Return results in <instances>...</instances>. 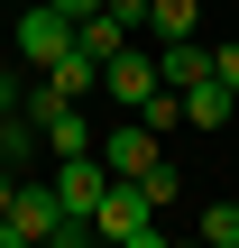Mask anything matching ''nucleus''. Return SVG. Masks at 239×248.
Masks as SVG:
<instances>
[{"mask_svg":"<svg viewBox=\"0 0 239 248\" xmlns=\"http://www.w3.org/2000/svg\"><path fill=\"white\" fill-rule=\"evenodd\" d=\"M212 74H221V83L239 92V37H230V46H212Z\"/></svg>","mask_w":239,"mask_h":248,"instance_id":"obj_14","label":"nucleus"},{"mask_svg":"<svg viewBox=\"0 0 239 248\" xmlns=\"http://www.w3.org/2000/svg\"><path fill=\"white\" fill-rule=\"evenodd\" d=\"M64 46H74V18H64L55 0H28V9H18V64H37V74H46Z\"/></svg>","mask_w":239,"mask_h":248,"instance_id":"obj_2","label":"nucleus"},{"mask_svg":"<svg viewBox=\"0 0 239 248\" xmlns=\"http://www.w3.org/2000/svg\"><path fill=\"white\" fill-rule=\"evenodd\" d=\"M37 129H46V156H83V147H101V138H92V120H83V101H55Z\"/></svg>","mask_w":239,"mask_h":248,"instance_id":"obj_7","label":"nucleus"},{"mask_svg":"<svg viewBox=\"0 0 239 248\" xmlns=\"http://www.w3.org/2000/svg\"><path fill=\"white\" fill-rule=\"evenodd\" d=\"M46 166H55V175H46V184H55V202L92 221V202L111 193V166H101V147H83V156H46Z\"/></svg>","mask_w":239,"mask_h":248,"instance_id":"obj_3","label":"nucleus"},{"mask_svg":"<svg viewBox=\"0 0 239 248\" xmlns=\"http://www.w3.org/2000/svg\"><path fill=\"white\" fill-rule=\"evenodd\" d=\"M157 83H166V74H157V55H147V46H120V55H101V92H111L120 110H138Z\"/></svg>","mask_w":239,"mask_h":248,"instance_id":"obj_4","label":"nucleus"},{"mask_svg":"<svg viewBox=\"0 0 239 248\" xmlns=\"http://www.w3.org/2000/svg\"><path fill=\"white\" fill-rule=\"evenodd\" d=\"M157 156H166V138H157L147 120H120V129H101V166H111V175H147Z\"/></svg>","mask_w":239,"mask_h":248,"instance_id":"obj_5","label":"nucleus"},{"mask_svg":"<svg viewBox=\"0 0 239 248\" xmlns=\"http://www.w3.org/2000/svg\"><path fill=\"white\" fill-rule=\"evenodd\" d=\"M101 9H111V18H120V28H129V37H138V28H147V0H101Z\"/></svg>","mask_w":239,"mask_h":248,"instance_id":"obj_13","label":"nucleus"},{"mask_svg":"<svg viewBox=\"0 0 239 248\" xmlns=\"http://www.w3.org/2000/svg\"><path fill=\"white\" fill-rule=\"evenodd\" d=\"M92 239H111V248H166V221H157V202H147L138 175H111V193L92 202Z\"/></svg>","mask_w":239,"mask_h":248,"instance_id":"obj_1","label":"nucleus"},{"mask_svg":"<svg viewBox=\"0 0 239 248\" xmlns=\"http://www.w3.org/2000/svg\"><path fill=\"white\" fill-rule=\"evenodd\" d=\"M55 9H64V18H74V28H83V18H92V9H101V0H55Z\"/></svg>","mask_w":239,"mask_h":248,"instance_id":"obj_16","label":"nucleus"},{"mask_svg":"<svg viewBox=\"0 0 239 248\" xmlns=\"http://www.w3.org/2000/svg\"><path fill=\"white\" fill-rule=\"evenodd\" d=\"M74 37H83V46H92V55H120V46H129V28H120V18H111V9H92V18H83V28H74Z\"/></svg>","mask_w":239,"mask_h":248,"instance_id":"obj_10","label":"nucleus"},{"mask_svg":"<svg viewBox=\"0 0 239 248\" xmlns=\"http://www.w3.org/2000/svg\"><path fill=\"white\" fill-rule=\"evenodd\" d=\"M193 230H203V248H239V202H212Z\"/></svg>","mask_w":239,"mask_h":248,"instance_id":"obj_11","label":"nucleus"},{"mask_svg":"<svg viewBox=\"0 0 239 248\" xmlns=\"http://www.w3.org/2000/svg\"><path fill=\"white\" fill-rule=\"evenodd\" d=\"M157 74L184 92V83H203V74H212V46H203V37H166V46H157Z\"/></svg>","mask_w":239,"mask_h":248,"instance_id":"obj_8","label":"nucleus"},{"mask_svg":"<svg viewBox=\"0 0 239 248\" xmlns=\"http://www.w3.org/2000/svg\"><path fill=\"white\" fill-rule=\"evenodd\" d=\"M230 110H239V92L221 83V74H203V83H184V129H230Z\"/></svg>","mask_w":239,"mask_h":248,"instance_id":"obj_6","label":"nucleus"},{"mask_svg":"<svg viewBox=\"0 0 239 248\" xmlns=\"http://www.w3.org/2000/svg\"><path fill=\"white\" fill-rule=\"evenodd\" d=\"M18 101H28V83H18V74H0V110H18Z\"/></svg>","mask_w":239,"mask_h":248,"instance_id":"obj_15","label":"nucleus"},{"mask_svg":"<svg viewBox=\"0 0 239 248\" xmlns=\"http://www.w3.org/2000/svg\"><path fill=\"white\" fill-rule=\"evenodd\" d=\"M193 18H203V0H147V37L166 46V37H193Z\"/></svg>","mask_w":239,"mask_h":248,"instance_id":"obj_9","label":"nucleus"},{"mask_svg":"<svg viewBox=\"0 0 239 248\" xmlns=\"http://www.w3.org/2000/svg\"><path fill=\"white\" fill-rule=\"evenodd\" d=\"M138 184H147V202H157V212H175V202H184V175H175V166H166V156H157V166H147V175H138Z\"/></svg>","mask_w":239,"mask_h":248,"instance_id":"obj_12","label":"nucleus"}]
</instances>
